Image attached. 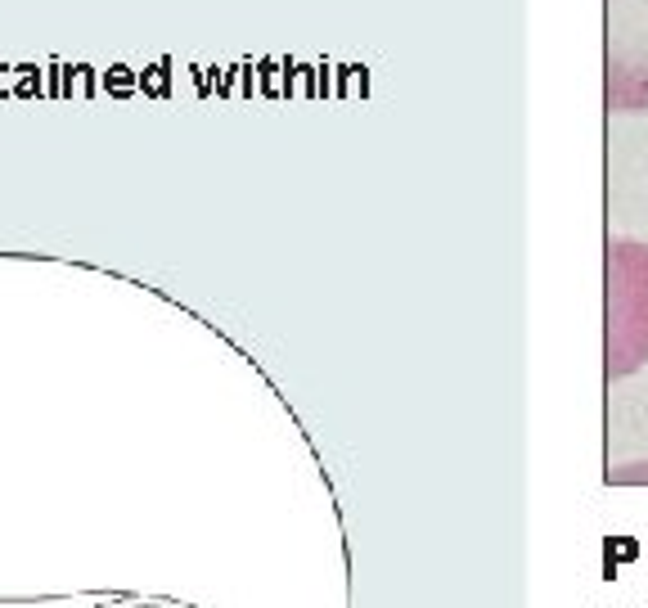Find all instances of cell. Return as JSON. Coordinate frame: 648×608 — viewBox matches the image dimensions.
Segmentation results:
<instances>
[{
  "label": "cell",
  "instance_id": "cell-6",
  "mask_svg": "<svg viewBox=\"0 0 648 608\" xmlns=\"http://www.w3.org/2000/svg\"><path fill=\"white\" fill-rule=\"evenodd\" d=\"M0 100H14V64L0 59Z\"/></svg>",
  "mask_w": 648,
  "mask_h": 608
},
{
  "label": "cell",
  "instance_id": "cell-3",
  "mask_svg": "<svg viewBox=\"0 0 648 608\" xmlns=\"http://www.w3.org/2000/svg\"><path fill=\"white\" fill-rule=\"evenodd\" d=\"M14 100H45V64H14Z\"/></svg>",
  "mask_w": 648,
  "mask_h": 608
},
{
  "label": "cell",
  "instance_id": "cell-1",
  "mask_svg": "<svg viewBox=\"0 0 648 608\" xmlns=\"http://www.w3.org/2000/svg\"><path fill=\"white\" fill-rule=\"evenodd\" d=\"M648 365V244L608 239V343L603 374L626 379Z\"/></svg>",
  "mask_w": 648,
  "mask_h": 608
},
{
  "label": "cell",
  "instance_id": "cell-2",
  "mask_svg": "<svg viewBox=\"0 0 648 608\" xmlns=\"http://www.w3.org/2000/svg\"><path fill=\"white\" fill-rule=\"evenodd\" d=\"M603 109L648 113V0H603Z\"/></svg>",
  "mask_w": 648,
  "mask_h": 608
},
{
  "label": "cell",
  "instance_id": "cell-4",
  "mask_svg": "<svg viewBox=\"0 0 648 608\" xmlns=\"http://www.w3.org/2000/svg\"><path fill=\"white\" fill-rule=\"evenodd\" d=\"M104 91L108 95H131V68H122V64H113L104 73Z\"/></svg>",
  "mask_w": 648,
  "mask_h": 608
},
{
  "label": "cell",
  "instance_id": "cell-5",
  "mask_svg": "<svg viewBox=\"0 0 648 608\" xmlns=\"http://www.w3.org/2000/svg\"><path fill=\"white\" fill-rule=\"evenodd\" d=\"M45 100H63V64L59 59L45 64Z\"/></svg>",
  "mask_w": 648,
  "mask_h": 608
}]
</instances>
